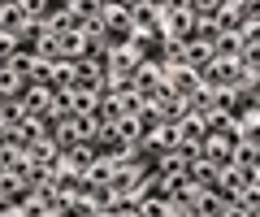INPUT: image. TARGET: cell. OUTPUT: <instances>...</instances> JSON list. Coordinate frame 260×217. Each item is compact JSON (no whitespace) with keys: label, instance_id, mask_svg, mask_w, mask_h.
I'll return each mask as SVG.
<instances>
[{"label":"cell","instance_id":"cell-20","mask_svg":"<svg viewBox=\"0 0 260 217\" xmlns=\"http://www.w3.org/2000/svg\"><path fill=\"white\" fill-rule=\"evenodd\" d=\"M234 165H260V139H239L234 143Z\"/></svg>","mask_w":260,"mask_h":217},{"label":"cell","instance_id":"cell-1","mask_svg":"<svg viewBox=\"0 0 260 217\" xmlns=\"http://www.w3.org/2000/svg\"><path fill=\"white\" fill-rule=\"evenodd\" d=\"M160 74H165V61L160 57H143L139 66L130 70V87H135L143 100H152V91L160 87Z\"/></svg>","mask_w":260,"mask_h":217},{"label":"cell","instance_id":"cell-6","mask_svg":"<svg viewBox=\"0 0 260 217\" xmlns=\"http://www.w3.org/2000/svg\"><path fill=\"white\" fill-rule=\"evenodd\" d=\"M22 152H26V161H30V165H39V170H52V165H56V157H61L56 139H48V135H35V139H30Z\"/></svg>","mask_w":260,"mask_h":217},{"label":"cell","instance_id":"cell-30","mask_svg":"<svg viewBox=\"0 0 260 217\" xmlns=\"http://www.w3.org/2000/svg\"><path fill=\"white\" fill-rule=\"evenodd\" d=\"M13 52H18V39H13L9 30H0V66H5V61H9Z\"/></svg>","mask_w":260,"mask_h":217},{"label":"cell","instance_id":"cell-4","mask_svg":"<svg viewBox=\"0 0 260 217\" xmlns=\"http://www.w3.org/2000/svg\"><path fill=\"white\" fill-rule=\"evenodd\" d=\"M100 22H104V30H109L113 39H126L130 30H135V22H130V9L121 5V0H109V5H100Z\"/></svg>","mask_w":260,"mask_h":217},{"label":"cell","instance_id":"cell-22","mask_svg":"<svg viewBox=\"0 0 260 217\" xmlns=\"http://www.w3.org/2000/svg\"><path fill=\"white\" fill-rule=\"evenodd\" d=\"M61 5L78 18V26H83L87 18H100V0H61Z\"/></svg>","mask_w":260,"mask_h":217},{"label":"cell","instance_id":"cell-32","mask_svg":"<svg viewBox=\"0 0 260 217\" xmlns=\"http://www.w3.org/2000/svg\"><path fill=\"white\" fill-rule=\"evenodd\" d=\"M9 139V122H5V117H0V143Z\"/></svg>","mask_w":260,"mask_h":217},{"label":"cell","instance_id":"cell-2","mask_svg":"<svg viewBox=\"0 0 260 217\" xmlns=\"http://www.w3.org/2000/svg\"><path fill=\"white\" fill-rule=\"evenodd\" d=\"M83 204H87V213L91 217H109L113 213V200H117V191L109 187V182H83Z\"/></svg>","mask_w":260,"mask_h":217},{"label":"cell","instance_id":"cell-25","mask_svg":"<svg viewBox=\"0 0 260 217\" xmlns=\"http://www.w3.org/2000/svg\"><path fill=\"white\" fill-rule=\"evenodd\" d=\"M35 122H39V135L56 139V135H61V126H65V113H56L52 104H48V113H44V117H35Z\"/></svg>","mask_w":260,"mask_h":217},{"label":"cell","instance_id":"cell-17","mask_svg":"<svg viewBox=\"0 0 260 217\" xmlns=\"http://www.w3.org/2000/svg\"><path fill=\"white\" fill-rule=\"evenodd\" d=\"M156 57L165 61V66H178V61H186V39H160V48H156Z\"/></svg>","mask_w":260,"mask_h":217},{"label":"cell","instance_id":"cell-19","mask_svg":"<svg viewBox=\"0 0 260 217\" xmlns=\"http://www.w3.org/2000/svg\"><path fill=\"white\" fill-rule=\"evenodd\" d=\"M35 135H39V122H35V117H22V122L9 126V143H18V148H26Z\"/></svg>","mask_w":260,"mask_h":217},{"label":"cell","instance_id":"cell-8","mask_svg":"<svg viewBox=\"0 0 260 217\" xmlns=\"http://www.w3.org/2000/svg\"><path fill=\"white\" fill-rule=\"evenodd\" d=\"M44 30H48V35H65V30H78V18L65 9V5H52V9H48V18H44Z\"/></svg>","mask_w":260,"mask_h":217},{"label":"cell","instance_id":"cell-34","mask_svg":"<svg viewBox=\"0 0 260 217\" xmlns=\"http://www.w3.org/2000/svg\"><path fill=\"white\" fill-rule=\"evenodd\" d=\"M100 5H109V0H100Z\"/></svg>","mask_w":260,"mask_h":217},{"label":"cell","instance_id":"cell-14","mask_svg":"<svg viewBox=\"0 0 260 217\" xmlns=\"http://www.w3.org/2000/svg\"><path fill=\"white\" fill-rule=\"evenodd\" d=\"M22 22H26V13L18 9V0H0V30H9V35H18Z\"/></svg>","mask_w":260,"mask_h":217},{"label":"cell","instance_id":"cell-3","mask_svg":"<svg viewBox=\"0 0 260 217\" xmlns=\"http://www.w3.org/2000/svg\"><path fill=\"white\" fill-rule=\"evenodd\" d=\"M139 61H143V52L130 44V39H109V48H104V66H109V70H126V74H130Z\"/></svg>","mask_w":260,"mask_h":217},{"label":"cell","instance_id":"cell-27","mask_svg":"<svg viewBox=\"0 0 260 217\" xmlns=\"http://www.w3.org/2000/svg\"><path fill=\"white\" fill-rule=\"evenodd\" d=\"M117 104H121V113H139V109H143L148 100H143V96L135 91V87H126V91H117Z\"/></svg>","mask_w":260,"mask_h":217},{"label":"cell","instance_id":"cell-28","mask_svg":"<svg viewBox=\"0 0 260 217\" xmlns=\"http://www.w3.org/2000/svg\"><path fill=\"white\" fill-rule=\"evenodd\" d=\"M30 83H52V61H44V57H35V66H30Z\"/></svg>","mask_w":260,"mask_h":217},{"label":"cell","instance_id":"cell-11","mask_svg":"<svg viewBox=\"0 0 260 217\" xmlns=\"http://www.w3.org/2000/svg\"><path fill=\"white\" fill-rule=\"evenodd\" d=\"M200 117H204V131H208V135H225V131L234 126V113H230V109H221V104H213V109H204Z\"/></svg>","mask_w":260,"mask_h":217},{"label":"cell","instance_id":"cell-23","mask_svg":"<svg viewBox=\"0 0 260 217\" xmlns=\"http://www.w3.org/2000/svg\"><path fill=\"white\" fill-rule=\"evenodd\" d=\"M0 117H5V122H22V117H26V104H22V96H0Z\"/></svg>","mask_w":260,"mask_h":217},{"label":"cell","instance_id":"cell-9","mask_svg":"<svg viewBox=\"0 0 260 217\" xmlns=\"http://www.w3.org/2000/svg\"><path fill=\"white\" fill-rule=\"evenodd\" d=\"M186 178H191L195 187H213V178H217V165L204 157V152H200V157H191V161H186Z\"/></svg>","mask_w":260,"mask_h":217},{"label":"cell","instance_id":"cell-24","mask_svg":"<svg viewBox=\"0 0 260 217\" xmlns=\"http://www.w3.org/2000/svg\"><path fill=\"white\" fill-rule=\"evenodd\" d=\"M234 52H239V30H217L213 57H234Z\"/></svg>","mask_w":260,"mask_h":217},{"label":"cell","instance_id":"cell-18","mask_svg":"<svg viewBox=\"0 0 260 217\" xmlns=\"http://www.w3.org/2000/svg\"><path fill=\"white\" fill-rule=\"evenodd\" d=\"M70 83H74V61H70V57H56L52 61V83H48V87H52V91H65Z\"/></svg>","mask_w":260,"mask_h":217},{"label":"cell","instance_id":"cell-21","mask_svg":"<svg viewBox=\"0 0 260 217\" xmlns=\"http://www.w3.org/2000/svg\"><path fill=\"white\" fill-rule=\"evenodd\" d=\"M30 52H35V57H44V61H56V57H61V48H56V35L39 30V35H35V44H30Z\"/></svg>","mask_w":260,"mask_h":217},{"label":"cell","instance_id":"cell-31","mask_svg":"<svg viewBox=\"0 0 260 217\" xmlns=\"http://www.w3.org/2000/svg\"><path fill=\"white\" fill-rule=\"evenodd\" d=\"M234 5H243L247 13H256V9H260V0H234Z\"/></svg>","mask_w":260,"mask_h":217},{"label":"cell","instance_id":"cell-7","mask_svg":"<svg viewBox=\"0 0 260 217\" xmlns=\"http://www.w3.org/2000/svg\"><path fill=\"white\" fill-rule=\"evenodd\" d=\"M22 104H26V117H44V113H48V104H52V87L30 83L26 91H22Z\"/></svg>","mask_w":260,"mask_h":217},{"label":"cell","instance_id":"cell-26","mask_svg":"<svg viewBox=\"0 0 260 217\" xmlns=\"http://www.w3.org/2000/svg\"><path fill=\"white\" fill-rule=\"evenodd\" d=\"M18 9L26 13L30 22H44V18H48V9H52V0H18Z\"/></svg>","mask_w":260,"mask_h":217},{"label":"cell","instance_id":"cell-5","mask_svg":"<svg viewBox=\"0 0 260 217\" xmlns=\"http://www.w3.org/2000/svg\"><path fill=\"white\" fill-rule=\"evenodd\" d=\"M160 83H165L169 91H178V96H191L195 87H200V70H195V66H186V61H178V66H165Z\"/></svg>","mask_w":260,"mask_h":217},{"label":"cell","instance_id":"cell-29","mask_svg":"<svg viewBox=\"0 0 260 217\" xmlns=\"http://www.w3.org/2000/svg\"><path fill=\"white\" fill-rule=\"evenodd\" d=\"M182 5H186V9L195 13V18H213V13H217V5H221V0H182Z\"/></svg>","mask_w":260,"mask_h":217},{"label":"cell","instance_id":"cell-15","mask_svg":"<svg viewBox=\"0 0 260 217\" xmlns=\"http://www.w3.org/2000/svg\"><path fill=\"white\" fill-rule=\"evenodd\" d=\"M56 48H61V57H87V39L83 30H65V35H56Z\"/></svg>","mask_w":260,"mask_h":217},{"label":"cell","instance_id":"cell-10","mask_svg":"<svg viewBox=\"0 0 260 217\" xmlns=\"http://www.w3.org/2000/svg\"><path fill=\"white\" fill-rule=\"evenodd\" d=\"M113 126H117V139L126 143V148H143V126H139V117H135V113H121Z\"/></svg>","mask_w":260,"mask_h":217},{"label":"cell","instance_id":"cell-13","mask_svg":"<svg viewBox=\"0 0 260 217\" xmlns=\"http://www.w3.org/2000/svg\"><path fill=\"white\" fill-rule=\"evenodd\" d=\"M243 5H234V0H221V5H217V13H213V22L221 30H239V22H243Z\"/></svg>","mask_w":260,"mask_h":217},{"label":"cell","instance_id":"cell-33","mask_svg":"<svg viewBox=\"0 0 260 217\" xmlns=\"http://www.w3.org/2000/svg\"><path fill=\"white\" fill-rule=\"evenodd\" d=\"M156 5H182V0H156Z\"/></svg>","mask_w":260,"mask_h":217},{"label":"cell","instance_id":"cell-12","mask_svg":"<svg viewBox=\"0 0 260 217\" xmlns=\"http://www.w3.org/2000/svg\"><path fill=\"white\" fill-rule=\"evenodd\" d=\"M174 131L178 135H182V139H200V143H204V117H200V113H195V109H186V113L182 117H178V122H174Z\"/></svg>","mask_w":260,"mask_h":217},{"label":"cell","instance_id":"cell-16","mask_svg":"<svg viewBox=\"0 0 260 217\" xmlns=\"http://www.w3.org/2000/svg\"><path fill=\"white\" fill-rule=\"evenodd\" d=\"M208 61H213V44H204V39H186V66H195V70H204Z\"/></svg>","mask_w":260,"mask_h":217}]
</instances>
